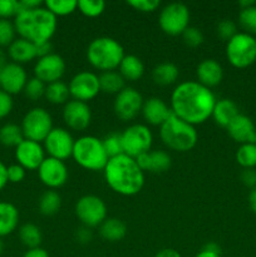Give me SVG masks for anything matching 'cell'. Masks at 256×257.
I'll use <instances>...</instances> for the list:
<instances>
[{"instance_id":"cell-1","label":"cell","mask_w":256,"mask_h":257,"mask_svg":"<svg viewBox=\"0 0 256 257\" xmlns=\"http://www.w3.org/2000/svg\"><path fill=\"white\" fill-rule=\"evenodd\" d=\"M215 94L210 88L196 80L182 82L171 94L172 114L192 125L202 124L212 115L215 108Z\"/></svg>"},{"instance_id":"cell-2","label":"cell","mask_w":256,"mask_h":257,"mask_svg":"<svg viewBox=\"0 0 256 257\" xmlns=\"http://www.w3.org/2000/svg\"><path fill=\"white\" fill-rule=\"evenodd\" d=\"M103 172L110 190L120 196L131 197L137 195L145 185V172L135 158L124 153L109 158Z\"/></svg>"},{"instance_id":"cell-3","label":"cell","mask_w":256,"mask_h":257,"mask_svg":"<svg viewBox=\"0 0 256 257\" xmlns=\"http://www.w3.org/2000/svg\"><path fill=\"white\" fill-rule=\"evenodd\" d=\"M14 27L19 38L27 39L34 44L50 42L57 32V17L47 8H34L23 10L14 18Z\"/></svg>"},{"instance_id":"cell-4","label":"cell","mask_w":256,"mask_h":257,"mask_svg":"<svg viewBox=\"0 0 256 257\" xmlns=\"http://www.w3.org/2000/svg\"><path fill=\"white\" fill-rule=\"evenodd\" d=\"M124 55L120 43L110 37L95 38L87 48L88 62L94 69L102 73L118 69Z\"/></svg>"},{"instance_id":"cell-5","label":"cell","mask_w":256,"mask_h":257,"mask_svg":"<svg viewBox=\"0 0 256 257\" xmlns=\"http://www.w3.org/2000/svg\"><path fill=\"white\" fill-rule=\"evenodd\" d=\"M160 137L163 145L175 152H188L197 145L198 133L195 125L171 115L160 127Z\"/></svg>"},{"instance_id":"cell-6","label":"cell","mask_w":256,"mask_h":257,"mask_svg":"<svg viewBox=\"0 0 256 257\" xmlns=\"http://www.w3.org/2000/svg\"><path fill=\"white\" fill-rule=\"evenodd\" d=\"M72 157L77 165L93 172L104 170L109 160L102 140L94 136H82L75 140Z\"/></svg>"},{"instance_id":"cell-7","label":"cell","mask_w":256,"mask_h":257,"mask_svg":"<svg viewBox=\"0 0 256 257\" xmlns=\"http://www.w3.org/2000/svg\"><path fill=\"white\" fill-rule=\"evenodd\" d=\"M226 58L237 69L250 67L256 62V39L247 33H237L226 44Z\"/></svg>"},{"instance_id":"cell-8","label":"cell","mask_w":256,"mask_h":257,"mask_svg":"<svg viewBox=\"0 0 256 257\" xmlns=\"http://www.w3.org/2000/svg\"><path fill=\"white\" fill-rule=\"evenodd\" d=\"M25 140L42 143L48 137L53 127V118L47 109L34 107L28 110L20 124Z\"/></svg>"},{"instance_id":"cell-9","label":"cell","mask_w":256,"mask_h":257,"mask_svg":"<svg viewBox=\"0 0 256 257\" xmlns=\"http://www.w3.org/2000/svg\"><path fill=\"white\" fill-rule=\"evenodd\" d=\"M123 153L132 158L150 152L153 143V136L150 128L146 124H131L120 133Z\"/></svg>"},{"instance_id":"cell-10","label":"cell","mask_w":256,"mask_h":257,"mask_svg":"<svg viewBox=\"0 0 256 257\" xmlns=\"http://www.w3.org/2000/svg\"><path fill=\"white\" fill-rule=\"evenodd\" d=\"M190 9L183 3H170L161 10L158 23L163 33L168 35H182L190 27Z\"/></svg>"},{"instance_id":"cell-11","label":"cell","mask_w":256,"mask_h":257,"mask_svg":"<svg viewBox=\"0 0 256 257\" xmlns=\"http://www.w3.org/2000/svg\"><path fill=\"white\" fill-rule=\"evenodd\" d=\"M75 215L84 227H98L107 218V206L98 196L85 195L75 203Z\"/></svg>"},{"instance_id":"cell-12","label":"cell","mask_w":256,"mask_h":257,"mask_svg":"<svg viewBox=\"0 0 256 257\" xmlns=\"http://www.w3.org/2000/svg\"><path fill=\"white\" fill-rule=\"evenodd\" d=\"M74 142L75 140L69 131L65 128L54 127L43 142V147L45 153H48V157L57 158L64 162L65 160L72 157Z\"/></svg>"},{"instance_id":"cell-13","label":"cell","mask_w":256,"mask_h":257,"mask_svg":"<svg viewBox=\"0 0 256 257\" xmlns=\"http://www.w3.org/2000/svg\"><path fill=\"white\" fill-rule=\"evenodd\" d=\"M68 88H69L70 97L73 99L88 103L100 93L99 75L93 72L83 70V72L77 73L70 79Z\"/></svg>"},{"instance_id":"cell-14","label":"cell","mask_w":256,"mask_h":257,"mask_svg":"<svg viewBox=\"0 0 256 257\" xmlns=\"http://www.w3.org/2000/svg\"><path fill=\"white\" fill-rule=\"evenodd\" d=\"M143 102L145 99L137 89L133 87H125L115 95L113 109L120 120L128 122V120L135 119L140 114Z\"/></svg>"},{"instance_id":"cell-15","label":"cell","mask_w":256,"mask_h":257,"mask_svg":"<svg viewBox=\"0 0 256 257\" xmlns=\"http://www.w3.org/2000/svg\"><path fill=\"white\" fill-rule=\"evenodd\" d=\"M65 60L57 53H50L45 57L38 58L34 65V77L45 84L59 82L65 73Z\"/></svg>"},{"instance_id":"cell-16","label":"cell","mask_w":256,"mask_h":257,"mask_svg":"<svg viewBox=\"0 0 256 257\" xmlns=\"http://www.w3.org/2000/svg\"><path fill=\"white\" fill-rule=\"evenodd\" d=\"M38 176L43 185L47 186L49 190H57L67 183L69 173L63 161L47 157L38 168Z\"/></svg>"},{"instance_id":"cell-17","label":"cell","mask_w":256,"mask_h":257,"mask_svg":"<svg viewBox=\"0 0 256 257\" xmlns=\"http://www.w3.org/2000/svg\"><path fill=\"white\" fill-rule=\"evenodd\" d=\"M63 120L72 131H84L89 127L92 112L88 103L79 100H69L63 108Z\"/></svg>"},{"instance_id":"cell-18","label":"cell","mask_w":256,"mask_h":257,"mask_svg":"<svg viewBox=\"0 0 256 257\" xmlns=\"http://www.w3.org/2000/svg\"><path fill=\"white\" fill-rule=\"evenodd\" d=\"M28 82V74L24 67L17 63H5L0 74V89L13 95L19 94L24 90Z\"/></svg>"},{"instance_id":"cell-19","label":"cell","mask_w":256,"mask_h":257,"mask_svg":"<svg viewBox=\"0 0 256 257\" xmlns=\"http://www.w3.org/2000/svg\"><path fill=\"white\" fill-rule=\"evenodd\" d=\"M45 150L42 143L24 140L15 147V160L18 165L28 171H34L40 167L45 160Z\"/></svg>"},{"instance_id":"cell-20","label":"cell","mask_w":256,"mask_h":257,"mask_svg":"<svg viewBox=\"0 0 256 257\" xmlns=\"http://www.w3.org/2000/svg\"><path fill=\"white\" fill-rule=\"evenodd\" d=\"M143 118L151 125H161L172 115L171 107L163 99L158 97H151L143 102L142 105Z\"/></svg>"},{"instance_id":"cell-21","label":"cell","mask_w":256,"mask_h":257,"mask_svg":"<svg viewBox=\"0 0 256 257\" xmlns=\"http://www.w3.org/2000/svg\"><path fill=\"white\" fill-rule=\"evenodd\" d=\"M228 136L235 142L240 145L245 143H256V128L250 117L245 114H238L232 122L228 124Z\"/></svg>"},{"instance_id":"cell-22","label":"cell","mask_w":256,"mask_h":257,"mask_svg":"<svg viewBox=\"0 0 256 257\" xmlns=\"http://www.w3.org/2000/svg\"><path fill=\"white\" fill-rule=\"evenodd\" d=\"M196 75H197L198 83L211 89L222 82V65L215 59H203L196 68Z\"/></svg>"},{"instance_id":"cell-23","label":"cell","mask_w":256,"mask_h":257,"mask_svg":"<svg viewBox=\"0 0 256 257\" xmlns=\"http://www.w3.org/2000/svg\"><path fill=\"white\" fill-rule=\"evenodd\" d=\"M136 161L143 172L148 171L152 173H162L171 167V156L161 150L150 151L136 158Z\"/></svg>"},{"instance_id":"cell-24","label":"cell","mask_w":256,"mask_h":257,"mask_svg":"<svg viewBox=\"0 0 256 257\" xmlns=\"http://www.w3.org/2000/svg\"><path fill=\"white\" fill-rule=\"evenodd\" d=\"M8 55H9L13 63L23 65L38 58L37 47H35L34 43L29 42V40L23 39V38H17L8 47Z\"/></svg>"},{"instance_id":"cell-25","label":"cell","mask_w":256,"mask_h":257,"mask_svg":"<svg viewBox=\"0 0 256 257\" xmlns=\"http://www.w3.org/2000/svg\"><path fill=\"white\" fill-rule=\"evenodd\" d=\"M238 113V108L233 100L228 99V98H223L216 102L215 108L211 118L215 120L216 124H218L222 128H227L228 124L235 119Z\"/></svg>"},{"instance_id":"cell-26","label":"cell","mask_w":256,"mask_h":257,"mask_svg":"<svg viewBox=\"0 0 256 257\" xmlns=\"http://www.w3.org/2000/svg\"><path fill=\"white\" fill-rule=\"evenodd\" d=\"M19 223V211L15 205L0 201V238L14 232Z\"/></svg>"},{"instance_id":"cell-27","label":"cell","mask_w":256,"mask_h":257,"mask_svg":"<svg viewBox=\"0 0 256 257\" xmlns=\"http://www.w3.org/2000/svg\"><path fill=\"white\" fill-rule=\"evenodd\" d=\"M99 235L108 242H118L127 235V226L119 218H105L99 226Z\"/></svg>"},{"instance_id":"cell-28","label":"cell","mask_w":256,"mask_h":257,"mask_svg":"<svg viewBox=\"0 0 256 257\" xmlns=\"http://www.w3.org/2000/svg\"><path fill=\"white\" fill-rule=\"evenodd\" d=\"M118 69H119V74L122 75L123 79L128 80V82L140 80L145 74V64L137 55L133 54L124 55Z\"/></svg>"},{"instance_id":"cell-29","label":"cell","mask_w":256,"mask_h":257,"mask_svg":"<svg viewBox=\"0 0 256 257\" xmlns=\"http://www.w3.org/2000/svg\"><path fill=\"white\" fill-rule=\"evenodd\" d=\"M178 77H180L178 67L170 62L161 63V64L156 65L152 70L153 82L158 85H162V87L175 84L177 82Z\"/></svg>"},{"instance_id":"cell-30","label":"cell","mask_w":256,"mask_h":257,"mask_svg":"<svg viewBox=\"0 0 256 257\" xmlns=\"http://www.w3.org/2000/svg\"><path fill=\"white\" fill-rule=\"evenodd\" d=\"M99 85L100 92L107 93V94H115L125 88V80L123 79L119 72H104L99 75Z\"/></svg>"},{"instance_id":"cell-31","label":"cell","mask_w":256,"mask_h":257,"mask_svg":"<svg viewBox=\"0 0 256 257\" xmlns=\"http://www.w3.org/2000/svg\"><path fill=\"white\" fill-rule=\"evenodd\" d=\"M45 99L48 100L52 104H65L67 102H69L70 92L68 84H65L64 82L59 80V82L50 83L47 84L45 88Z\"/></svg>"},{"instance_id":"cell-32","label":"cell","mask_w":256,"mask_h":257,"mask_svg":"<svg viewBox=\"0 0 256 257\" xmlns=\"http://www.w3.org/2000/svg\"><path fill=\"white\" fill-rule=\"evenodd\" d=\"M62 206V197L59 193L54 190H48L40 196L38 207L39 212L44 216H53L60 210Z\"/></svg>"},{"instance_id":"cell-33","label":"cell","mask_w":256,"mask_h":257,"mask_svg":"<svg viewBox=\"0 0 256 257\" xmlns=\"http://www.w3.org/2000/svg\"><path fill=\"white\" fill-rule=\"evenodd\" d=\"M19 238L23 245L28 247V250H30V248L40 247L43 235L42 231L37 225H34V223H24L19 228Z\"/></svg>"},{"instance_id":"cell-34","label":"cell","mask_w":256,"mask_h":257,"mask_svg":"<svg viewBox=\"0 0 256 257\" xmlns=\"http://www.w3.org/2000/svg\"><path fill=\"white\" fill-rule=\"evenodd\" d=\"M22 127L15 123H7L0 127V143L7 147H17L24 141Z\"/></svg>"},{"instance_id":"cell-35","label":"cell","mask_w":256,"mask_h":257,"mask_svg":"<svg viewBox=\"0 0 256 257\" xmlns=\"http://www.w3.org/2000/svg\"><path fill=\"white\" fill-rule=\"evenodd\" d=\"M236 161L243 170L256 167V143H245L238 147L236 152Z\"/></svg>"},{"instance_id":"cell-36","label":"cell","mask_w":256,"mask_h":257,"mask_svg":"<svg viewBox=\"0 0 256 257\" xmlns=\"http://www.w3.org/2000/svg\"><path fill=\"white\" fill-rule=\"evenodd\" d=\"M45 8L54 17H67L78 9V2L75 0H47Z\"/></svg>"},{"instance_id":"cell-37","label":"cell","mask_w":256,"mask_h":257,"mask_svg":"<svg viewBox=\"0 0 256 257\" xmlns=\"http://www.w3.org/2000/svg\"><path fill=\"white\" fill-rule=\"evenodd\" d=\"M238 23L245 33L250 35H256V5L246 9H241L238 14Z\"/></svg>"},{"instance_id":"cell-38","label":"cell","mask_w":256,"mask_h":257,"mask_svg":"<svg viewBox=\"0 0 256 257\" xmlns=\"http://www.w3.org/2000/svg\"><path fill=\"white\" fill-rule=\"evenodd\" d=\"M78 10L87 18H97L105 10V3L102 0H79Z\"/></svg>"},{"instance_id":"cell-39","label":"cell","mask_w":256,"mask_h":257,"mask_svg":"<svg viewBox=\"0 0 256 257\" xmlns=\"http://www.w3.org/2000/svg\"><path fill=\"white\" fill-rule=\"evenodd\" d=\"M45 88H47V84H45V83H43L42 80L38 79V78L33 77L30 78V79H28L23 92H24L25 97H27L28 99L38 100L45 95Z\"/></svg>"},{"instance_id":"cell-40","label":"cell","mask_w":256,"mask_h":257,"mask_svg":"<svg viewBox=\"0 0 256 257\" xmlns=\"http://www.w3.org/2000/svg\"><path fill=\"white\" fill-rule=\"evenodd\" d=\"M102 142L103 147H104L105 152H107L109 158L123 155L122 140H120V135H118V133H110V135H108Z\"/></svg>"},{"instance_id":"cell-41","label":"cell","mask_w":256,"mask_h":257,"mask_svg":"<svg viewBox=\"0 0 256 257\" xmlns=\"http://www.w3.org/2000/svg\"><path fill=\"white\" fill-rule=\"evenodd\" d=\"M14 23L9 19H0V48L9 47L17 38Z\"/></svg>"},{"instance_id":"cell-42","label":"cell","mask_w":256,"mask_h":257,"mask_svg":"<svg viewBox=\"0 0 256 257\" xmlns=\"http://www.w3.org/2000/svg\"><path fill=\"white\" fill-rule=\"evenodd\" d=\"M182 39L187 47L197 48L203 43V34L198 28L188 27L182 33Z\"/></svg>"},{"instance_id":"cell-43","label":"cell","mask_w":256,"mask_h":257,"mask_svg":"<svg viewBox=\"0 0 256 257\" xmlns=\"http://www.w3.org/2000/svg\"><path fill=\"white\" fill-rule=\"evenodd\" d=\"M217 34L221 39L228 42L231 38H233L236 34H237L236 24L230 19L221 20V22L217 24Z\"/></svg>"},{"instance_id":"cell-44","label":"cell","mask_w":256,"mask_h":257,"mask_svg":"<svg viewBox=\"0 0 256 257\" xmlns=\"http://www.w3.org/2000/svg\"><path fill=\"white\" fill-rule=\"evenodd\" d=\"M127 4L141 13H153L160 8V0H130Z\"/></svg>"},{"instance_id":"cell-45","label":"cell","mask_w":256,"mask_h":257,"mask_svg":"<svg viewBox=\"0 0 256 257\" xmlns=\"http://www.w3.org/2000/svg\"><path fill=\"white\" fill-rule=\"evenodd\" d=\"M19 13V4L17 0H0V19L15 18Z\"/></svg>"},{"instance_id":"cell-46","label":"cell","mask_w":256,"mask_h":257,"mask_svg":"<svg viewBox=\"0 0 256 257\" xmlns=\"http://www.w3.org/2000/svg\"><path fill=\"white\" fill-rule=\"evenodd\" d=\"M8 182L12 183H20L25 178V173H27V170L24 167H22L18 163H14V165L8 166Z\"/></svg>"},{"instance_id":"cell-47","label":"cell","mask_w":256,"mask_h":257,"mask_svg":"<svg viewBox=\"0 0 256 257\" xmlns=\"http://www.w3.org/2000/svg\"><path fill=\"white\" fill-rule=\"evenodd\" d=\"M13 105H14V102H13L12 95L0 89V119L8 117L12 113Z\"/></svg>"},{"instance_id":"cell-48","label":"cell","mask_w":256,"mask_h":257,"mask_svg":"<svg viewBox=\"0 0 256 257\" xmlns=\"http://www.w3.org/2000/svg\"><path fill=\"white\" fill-rule=\"evenodd\" d=\"M195 257H221L220 246L215 242H210L200 251L196 253Z\"/></svg>"},{"instance_id":"cell-49","label":"cell","mask_w":256,"mask_h":257,"mask_svg":"<svg viewBox=\"0 0 256 257\" xmlns=\"http://www.w3.org/2000/svg\"><path fill=\"white\" fill-rule=\"evenodd\" d=\"M241 181L245 186L251 188L256 187V171L253 168L251 170H243L241 173Z\"/></svg>"},{"instance_id":"cell-50","label":"cell","mask_w":256,"mask_h":257,"mask_svg":"<svg viewBox=\"0 0 256 257\" xmlns=\"http://www.w3.org/2000/svg\"><path fill=\"white\" fill-rule=\"evenodd\" d=\"M35 47H37L38 58L45 57V55H48V54H50V53H53L52 52V44H50V42L40 43V44H35Z\"/></svg>"},{"instance_id":"cell-51","label":"cell","mask_w":256,"mask_h":257,"mask_svg":"<svg viewBox=\"0 0 256 257\" xmlns=\"http://www.w3.org/2000/svg\"><path fill=\"white\" fill-rule=\"evenodd\" d=\"M23 257H49V253H48L44 248L37 247L28 250L27 252L23 255Z\"/></svg>"},{"instance_id":"cell-52","label":"cell","mask_w":256,"mask_h":257,"mask_svg":"<svg viewBox=\"0 0 256 257\" xmlns=\"http://www.w3.org/2000/svg\"><path fill=\"white\" fill-rule=\"evenodd\" d=\"M8 166L4 165L3 161H0V191L8 185Z\"/></svg>"},{"instance_id":"cell-53","label":"cell","mask_w":256,"mask_h":257,"mask_svg":"<svg viewBox=\"0 0 256 257\" xmlns=\"http://www.w3.org/2000/svg\"><path fill=\"white\" fill-rule=\"evenodd\" d=\"M77 237H78V241H79V242L87 243V242H89L90 238H92V233H90L89 228L84 227V228H82V230L78 231Z\"/></svg>"},{"instance_id":"cell-54","label":"cell","mask_w":256,"mask_h":257,"mask_svg":"<svg viewBox=\"0 0 256 257\" xmlns=\"http://www.w3.org/2000/svg\"><path fill=\"white\" fill-rule=\"evenodd\" d=\"M155 257H182L181 253L175 248H162L156 253Z\"/></svg>"},{"instance_id":"cell-55","label":"cell","mask_w":256,"mask_h":257,"mask_svg":"<svg viewBox=\"0 0 256 257\" xmlns=\"http://www.w3.org/2000/svg\"><path fill=\"white\" fill-rule=\"evenodd\" d=\"M248 205H250V208L252 210L253 213H256V187L252 188L248 195Z\"/></svg>"},{"instance_id":"cell-56","label":"cell","mask_w":256,"mask_h":257,"mask_svg":"<svg viewBox=\"0 0 256 257\" xmlns=\"http://www.w3.org/2000/svg\"><path fill=\"white\" fill-rule=\"evenodd\" d=\"M238 5H240L241 9H246V8H250V7H252V5H256V4L253 0H241V2H238Z\"/></svg>"},{"instance_id":"cell-57","label":"cell","mask_w":256,"mask_h":257,"mask_svg":"<svg viewBox=\"0 0 256 257\" xmlns=\"http://www.w3.org/2000/svg\"><path fill=\"white\" fill-rule=\"evenodd\" d=\"M4 242H3V238H0V255L3 253V251H4Z\"/></svg>"},{"instance_id":"cell-58","label":"cell","mask_w":256,"mask_h":257,"mask_svg":"<svg viewBox=\"0 0 256 257\" xmlns=\"http://www.w3.org/2000/svg\"><path fill=\"white\" fill-rule=\"evenodd\" d=\"M2 68H3V64L0 63V74H2Z\"/></svg>"}]
</instances>
